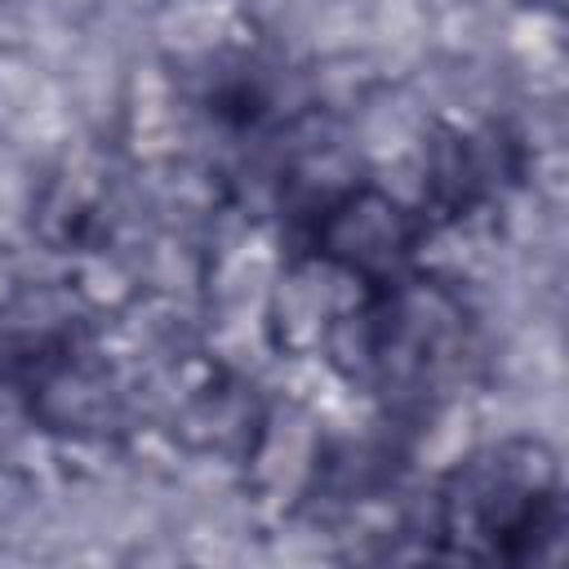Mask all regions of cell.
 Instances as JSON below:
<instances>
[{"label": "cell", "instance_id": "1", "mask_svg": "<svg viewBox=\"0 0 569 569\" xmlns=\"http://www.w3.org/2000/svg\"><path fill=\"white\" fill-rule=\"evenodd\" d=\"M556 493V467L542 445H502L480 458L449 498V525L507 547L516 538H538Z\"/></svg>", "mask_w": 569, "mask_h": 569}]
</instances>
